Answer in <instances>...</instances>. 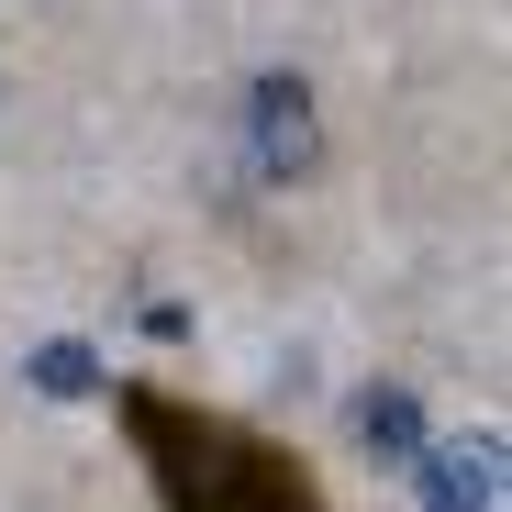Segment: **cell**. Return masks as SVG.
Segmentation results:
<instances>
[{
    "label": "cell",
    "mask_w": 512,
    "mask_h": 512,
    "mask_svg": "<svg viewBox=\"0 0 512 512\" xmlns=\"http://www.w3.org/2000/svg\"><path fill=\"white\" fill-rule=\"evenodd\" d=\"M357 435H368V457H412L423 446V401L412 390H368L357 401Z\"/></svg>",
    "instance_id": "3"
},
{
    "label": "cell",
    "mask_w": 512,
    "mask_h": 512,
    "mask_svg": "<svg viewBox=\"0 0 512 512\" xmlns=\"http://www.w3.org/2000/svg\"><path fill=\"white\" fill-rule=\"evenodd\" d=\"M34 379H45V390H90L101 368H90V357H78V346H45V357H34Z\"/></svg>",
    "instance_id": "4"
},
{
    "label": "cell",
    "mask_w": 512,
    "mask_h": 512,
    "mask_svg": "<svg viewBox=\"0 0 512 512\" xmlns=\"http://www.w3.org/2000/svg\"><path fill=\"white\" fill-rule=\"evenodd\" d=\"M245 145H256V179H301V167L323 156V123H312V90L290 67H268L245 90Z\"/></svg>",
    "instance_id": "1"
},
{
    "label": "cell",
    "mask_w": 512,
    "mask_h": 512,
    "mask_svg": "<svg viewBox=\"0 0 512 512\" xmlns=\"http://www.w3.org/2000/svg\"><path fill=\"white\" fill-rule=\"evenodd\" d=\"M412 501L423 512H490L501 501V457L490 446H412Z\"/></svg>",
    "instance_id": "2"
}]
</instances>
